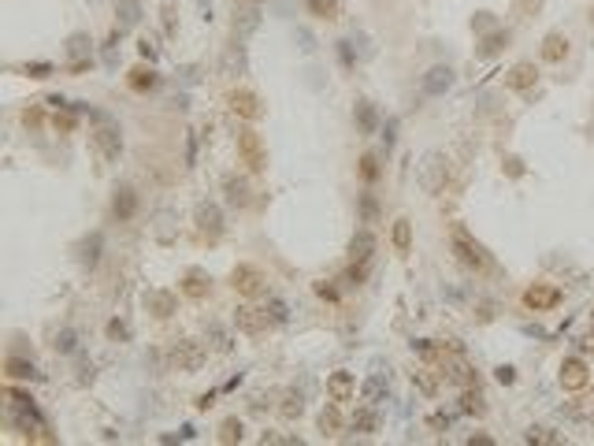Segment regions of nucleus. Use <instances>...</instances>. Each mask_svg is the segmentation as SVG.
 Here are the masks:
<instances>
[{
  "label": "nucleus",
  "mask_w": 594,
  "mask_h": 446,
  "mask_svg": "<svg viewBox=\"0 0 594 446\" xmlns=\"http://www.w3.org/2000/svg\"><path fill=\"white\" fill-rule=\"evenodd\" d=\"M394 138H398V120L390 115V120H387V126H382V142H387V149L394 145Z\"/></svg>",
  "instance_id": "obj_45"
},
{
  "label": "nucleus",
  "mask_w": 594,
  "mask_h": 446,
  "mask_svg": "<svg viewBox=\"0 0 594 446\" xmlns=\"http://www.w3.org/2000/svg\"><path fill=\"white\" fill-rule=\"evenodd\" d=\"M238 157H242V164L253 171V175H260L264 168H268V149H264V138L253 126H242L238 131Z\"/></svg>",
  "instance_id": "obj_4"
},
{
  "label": "nucleus",
  "mask_w": 594,
  "mask_h": 446,
  "mask_svg": "<svg viewBox=\"0 0 594 446\" xmlns=\"http://www.w3.org/2000/svg\"><path fill=\"white\" fill-rule=\"evenodd\" d=\"M450 245H453L457 260H461L464 268L479 271V276H483V271H490V268H494V260H490V253L483 249V245L475 242L472 234L464 231V227H453V234H450Z\"/></svg>",
  "instance_id": "obj_2"
},
{
  "label": "nucleus",
  "mask_w": 594,
  "mask_h": 446,
  "mask_svg": "<svg viewBox=\"0 0 594 446\" xmlns=\"http://www.w3.org/2000/svg\"><path fill=\"white\" fill-rule=\"evenodd\" d=\"M197 227H201V234H208V238H219V234H223V212H219V205H201L197 208Z\"/></svg>",
  "instance_id": "obj_15"
},
{
  "label": "nucleus",
  "mask_w": 594,
  "mask_h": 446,
  "mask_svg": "<svg viewBox=\"0 0 594 446\" xmlns=\"http://www.w3.org/2000/svg\"><path fill=\"white\" fill-rule=\"evenodd\" d=\"M356 120H361V126H364V131H376V112H372V104L368 101H361V104H356Z\"/></svg>",
  "instance_id": "obj_40"
},
{
  "label": "nucleus",
  "mask_w": 594,
  "mask_h": 446,
  "mask_svg": "<svg viewBox=\"0 0 594 446\" xmlns=\"http://www.w3.org/2000/svg\"><path fill=\"white\" fill-rule=\"evenodd\" d=\"M438 368H442V372H438L442 379H450V383H461V387H472V368L464 365L461 357L446 353V357H442V365H438Z\"/></svg>",
  "instance_id": "obj_14"
},
{
  "label": "nucleus",
  "mask_w": 594,
  "mask_h": 446,
  "mask_svg": "<svg viewBox=\"0 0 594 446\" xmlns=\"http://www.w3.org/2000/svg\"><path fill=\"white\" fill-rule=\"evenodd\" d=\"M450 86H453V67H446V63H438V67H431L424 75V93L427 97H442Z\"/></svg>",
  "instance_id": "obj_13"
},
{
  "label": "nucleus",
  "mask_w": 594,
  "mask_h": 446,
  "mask_svg": "<svg viewBox=\"0 0 594 446\" xmlns=\"http://www.w3.org/2000/svg\"><path fill=\"white\" fill-rule=\"evenodd\" d=\"M305 413V402H301V394H286V402H282V416L286 421H294V416Z\"/></svg>",
  "instance_id": "obj_39"
},
{
  "label": "nucleus",
  "mask_w": 594,
  "mask_h": 446,
  "mask_svg": "<svg viewBox=\"0 0 594 446\" xmlns=\"http://www.w3.org/2000/svg\"><path fill=\"white\" fill-rule=\"evenodd\" d=\"M446 179H450V164H446L442 153H427L424 164H420V186L427 190V194H438V190L446 186Z\"/></svg>",
  "instance_id": "obj_6"
},
{
  "label": "nucleus",
  "mask_w": 594,
  "mask_h": 446,
  "mask_svg": "<svg viewBox=\"0 0 594 446\" xmlns=\"http://www.w3.org/2000/svg\"><path fill=\"white\" fill-rule=\"evenodd\" d=\"M56 126H63V131H71V126H75V120H71V115H63V120H60V115H56Z\"/></svg>",
  "instance_id": "obj_53"
},
{
  "label": "nucleus",
  "mask_w": 594,
  "mask_h": 446,
  "mask_svg": "<svg viewBox=\"0 0 594 446\" xmlns=\"http://www.w3.org/2000/svg\"><path fill=\"white\" fill-rule=\"evenodd\" d=\"M108 335H112V339H126V324L112 320V324H108Z\"/></svg>",
  "instance_id": "obj_48"
},
{
  "label": "nucleus",
  "mask_w": 594,
  "mask_h": 446,
  "mask_svg": "<svg viewBox=\"0 0 594 446\" xmlns=\"http://www.w3.org/2000/svg\"><path fill=\"white\" fill-rule=\"evenodd\" d=\"M145 305H149L152 313H157L160 320H163V316L175 313V294H168V290H152V294L145 298Z\"/></svg>",
  "instance_id": "obj_26"
},
{
  "label": "nucleus",
  "mask_w": 594,
  "mask_h": 446,
  "mask_svg": "<svg viewBox=\"0 0 594 446\" xmlns=\"http://www.w3.org/2000/svg\"><path fill=\"white\" fill-rule=\"evenodd\" d=\"M587 379H591V372H587V361L583 357H564L561 361V387L564 390H583Z\"/></svg>",
  "instance_id": "obj_11"
},
{
  "label": "nucleus",
  "mask_w": 594,
  "mask_h": 446,
  "mask_svg": "<svg viewBox=\"0 0 594 446\" xmlns=\"http://www.w3.org/2000/svg\"><path fill=\"white\" fill-rule=\"evenodd\" d=\"M157 71H145V67H138V71H130V86L138 89V93H145V89H157Z\"/></svg>",
  "instance_id": "obj_32"
},
{
  "label": "nucleus",
  "mask_w": 594,
  "mask_h": 446,
  "mask_svg": "<svg viewBox=\"0 0 594 446\" xmlns=\"http://www.w3.org/2000/svg\"><path fill=\"white\" fill-rule=\"evenodd\" d=\"M26 71H30L34 78H45V75H49L52 67H49V63H34V67H26Z\"/></svg>",
  "instance_id": "obj_50"
},
{
  "label": "nucleus",
  "mask_w": 594,
  "mask_h": 446,
  "mask_svg": "<svg viewBox=\"0 0 594 446\" xmlns=\"http://www.w3.org/2000/svg\"><path fill=\"white\" fill-rule=\"evenodd\" d=\"M223 201L231 208H245V205H249V183L238 179V175H227L223 179Z\"/></svg>",
  "instance_id": "obj_19"
},
{
  "label": "nucleus",
  "mask_w": 594,
  "mask_h": 446,
  "mask_svg": "<svg viewBox=\"0 0 594 446\" xmlns=\"http://www.w3.org/2000/svg\"><path fill=\"white\" fill-rule=\"evenodd\" d=\"M524 305L535 309V313H542V309H557V305H561V290L546 287V283H535V287L524 290Z\"/></svg>",
  "instance_id": "obj_12"
},
{
  "label": "nucleus",
  "mask_w": 594,
  "mask_h": 446,
  "mask_svg": "<svg viewBox=\"0 0 594 446\" xmlns=\"http://www.w3.org/2000/svg\"><path fill=\"white\" fill-rule=\"evenodd\" d=\"M461 413H468V416H479V413H483V394H479V390L464 387V394H461Z\"/></svg>",
  "instance_id": "obj_34"
},
{
  "label": "nucleus",
  "mask_w": 594,
  "mask_h": 446,
  "mask_svg": "<svg viewBox=\"0 0 594 446\" xmlns=\"http://www.w3.org/2000/svg\"><path fill=\"white\" fill-rule=\"evenodd\" d=\"M231 287L238 290L242 298H264L268 294V279H264L260 268H253V264H238V268L231 271Z\"/></svg>",
  "instance_id": "obj_5"
},
{
  "label": "nucleus",
  "mask_w": 594,
  "mask_h": 446,
  "mask_svg": "<svg viewBox=\"0 0 594 446\" xmlns=\"http://www.w3.org/2000/svg\"><path fill=\"white\" fill-rule=\"evenodd\" d=\"M364 276H368V264H364V260H353V268L345 271V287H361Z\"/></svg>",
  "instance_id": "obj_41"
},
{
  "label": "nucleus",
  "mask_w": 594,
  "mask_h": 446,
  "mask_svg": "<svg viewBox=\"0 0 594 446\" xmlns=\"http://www.w3.org/2000/svg\"><path fill=\"white\" fill-rule=\"evenodd\" d=\"M75 112H89V120L97 123V131H93V142H97V149H100V157H104L108 164L123 157V131H119V123L112 120L108 112H97V108H86V104H71Z\"/></svg>",
  "instance_id": "obj_1"
},
{
  "label": "nucleus",
  "mask_w": 594,
  "mask_h": 446,
  "mask_svg": "<svg viewBox=\"0 0 594 446\" xmlns=\"http://www.w3.org/2000/svg\"><path fill=\"white\" fill-rule=\"evenodd\" d=\"M372 253H376V234H372L368 227H361V231L353 234V242H350V257L368 264V260H372Z\"/></svg>",
  "instance_id": "obj_20"
},
{
  "label": "nucleus",
  "mask_w": 594,
  "mask_h": 446,
  "mask_svg": "<svg viewBox=\"0 0 594 446\" xmlns=\"http://www.w3.org/2000/svg\"><path fill=\"white\" fill-rule=\"evenodd\" d=\"M264 313H268L271 327H282V324H290V305L282 302V298H268V305H264Z\"/></svg>",
  "instance_id": "obj_30"
},
{
  "label": "nucleus",
  "mask_w": 594,
  "mask_h": 446,
  "mask_svg": "<svg viewBox=\"0 0 594 446\" xmlns=\"http://www.w3.org/2000/svg\"><path fill=\"white\" fill-rule=\"evenodd\" d=\"M535 75H538V71L532 67V63H516V67L509 71L505 86H509V89H516V93H524V89H532V86H535Z\"/></svg>",
  "instance_id": "obj_21"
},
{
  "label": "nucleus",
  "mask_w": 594,
  "mask_h": 446,
  "mask_svg": "<svg viewBox=\"0 0 594 446\" xmlns=\"http://www.w3.org/2000/svg\"><path fill=\"white\" fill-rule=\"evenodd\" d=\"M372 216H376V201H372V197H364V220H372Z\"/></svg>",
  "instance_id": "obj_51"
},
{
  "label": "nucleus",
  "mask_w": 594,
  "mask_h": 446,
  "mask_svg": "<svg viewBox=\"0 0 594 446\" xmlns=\"http://www.w3.org/2000/svg\"><path fill=\"white\" fill-rule=\"evenodd\" d=\"M413 383H416L420 390H424V394H427V398H431V394H435V390H438V383H435V379H431V376H427V368H420V372H413Z\"/></svg>",
  "instance_id": "obj_42"
},
{
  "label": "nucleus",
  "mask_w": 594,
  "mask_h": 446,
  "mask_svg": "<svg viewBox=\"0 0 594 446\" xmlns=\"http://www.w3.org/2000/svg\"><path fill=\"white\" fill-rule=\"evenodd\" d=\"M316 294L323 298V302H338V290L327 283V279H323V283H316Z\"/></svg>",
  "instance_id": "obj_47"
},
{
  "label": "nucleus",
  "mask_w": 594,
  "mask_h": 446,
  "mask_svg": "<svg viewBox=\"0 0 594 446\" xmlns=\"http://www.w3.org/2000/svg\"><path fill=\"white\" fill-rule=\"evenodd\" d=\"M338 427H342V413H338V402H331L319 413V432L323 435H338Z\"/></svg>",
  "instance_id": "obj_31"
},
{
  "label": "nucleus",
  "mask_w": 594,
  "mask_h": 446,
  "mask_svg": "<svg viewBox=\"0 0 594 446\" xmlns=\"http://www.w3.org/2000/svg\"><path fill=\"white\" fill-rule=\"evenodd\" d=\"M100 249H104V234H100V231L86 234V238L78 242V260H82V268H97V264H100Z\"/></svg>",
  "instance_id": "obj_17"
},
{
  "label": "nucleus",
  "mask_w": 594,
  "mask_h": 446,
  "mask_svg": "<svg viewBox=\"0 0 594 446\" xmlns=\"http://www.w3.org/2000/svg\"><path fill=\"white\" fill-rule=\"evenodd\" d=\"M390 242H394L398 253H409L413 249V223L401 216V220H394V231H390Z\"/></svg>",
  "instance_id": "obj_25"
},
{
  "label": "nucleus",
  "mask_w": 594,
  "mask_h": 446,
  "mask_svg": "<svg viewBox=\"0 0 594 446\" xmlns=\"http://www.w3.org/2000/svg\"><path fill=\"white\" fill-rule=\"evenodd\" d=\"M138 52H141L145 60H157V45H152V41H141V45H138Z\"/></svg>",
  "instance_id": "obj_49"
},
{
  "label": "nucleus",
  "mask_w": 594,
  "mask_h": 446,
  "mask_svg": "<svg viewBox=\"0 0 594 446\" xmlns=\"http://www.w3.org/2000/svg\"><path fill=\"white\" fill-rule=\"evenodd\" d=\"M580 350H583V353H587V350H594V331H591V335H583V339H580Z\"/></svg>",
  "instance_id": "obj_52"
},
{
  "label": "nucleus",
  "mask_w": 594,
  "mask_h": 446,
  "mask_svg": "<svg viewBox=\"0 0 594 446\" xmlns=\"http://www.w3.org/2000/svg\"><path fill=\"white\" fill-rule=\"evenodd\" d=\"M231 112L245 123H257L264 115V104H260V97L253 93V89H234L231 93Z\"/></svg>",
  "instance_id": "obj_9"
},
{
  "label": "nucleus",
  "mask_w": 594,
  "mask_h": 446,
  "mask_svg": "<svg viewBox=\"0 0 594 446\" xmlns=\"http://www.w3.org/2000/svg\"><path fill=\"white\" fill-rule=\"evenodd\" d=\"M305 8L316 15V19H334V15H338V4H334V0H308Z\"/></svg>",
  "instance_id": "obj_36"
},
{
  "label": "nucleus",
  "mask_w": 594,
  "mask_h": 446,
  "mask_svg": "<svg viewBox=\"0 0 594 446\" xmlns=\"http://www.w3.org/2000/svg\"><path fill=\"white\" fill-rule=\"evenodd\" d=\"M591 23H594V12H591Z\"/></svg>",
  "instance_id": "obj_55"
},
{
  "label": "nucleus",
  "mask_w": 594,
  "mask_h": 446,
  "mask_svg": "<svg viewBox=\"0 0 594 446\" xmlns=\"http://www.w3.org/2000/svg\"><path fill=\"white\" fill-rule=\"evenodd\" d=\"M238 4H257V0H238Z\"/></svg>",
  "instance_id": "obj_54"
},
{
  "label": "nucleus",
  "mask_w": 594,
  "mask_h": 446,
  "mask_svg": "<svg viewBox=\"0 0 594 446\" xmlns=\"http://www.w3.org/2000/svg\"><path fill=\"white\" fill-rule=\"evenodd\" d=\"M327 398L338 405H345V402H353L356 398V376L353 372H345V368H338L327 376Z\"/></svg>",
  "instance_id": "obj_8"
},
{
  "label": "nucleus",
  "mask_w": 594,
  "mask_h": 446,
  "mask_svg": "<svg viewBox=\"0 0 594 446\" xmlns=\"http://www.w3.org/2000/svg\"><path fill=\"white\" fill-rule=\"evenodd\" d=\"M413 350L420 353V357H427V361H435L438 353H442V350H438V346H435L431 339H420V342H413Z\"/></svg>",
  "instance_id": "obj_43"
},
{
  "label": "nucleus",
  "mask_w": 594,
  "mask_h": 446,
  "mask_svg": "<svg viewBox=\"0 0 594 446\" xmlns=\"http://www.w3.org/2000/svg\"><path fill=\"white\" fill-rule=\"evenodd\" d=\"M205 361H208V350H205V342H197V339H179L168 350V365L175 372H201Z\"/></svg>",
  "instance_id": "obj_3"
},
{
  "label": "nucleus",
  "mask_w": 594,
  "mask_h": 446,
  "mask_svg": "<svg viewBox=\"0 0 594 446\" xmlns=\"http://www.w3.org/2000/svg\"><path fill=\"white\" fill-rule=\"evenodd\" d=\"M205 339H208V346H212L216 353H227L234 346V339L227 335V327H219V324H208V331H205Z\"/></svg>",
  "instance_id": "obj_29"
},
{
  "label": "nucleus",
  "mask_w": 594,
  "mask_h": 446,
  "mask_svg": "<svg viewBox=\"0 0 594 446\" xmlns=\"http://www.w3.org/2000/svg\"><path fill=\"white\" fill-rule=\"evenodd\" d=\"M494 376H498V383H501V387H509V383L516 379V368H513V365H501V368L494 372Z\"/></svg>",
  "instance_id": "obj_46"
},
{
  "label": "nucleus",
  "mask_w": 594,
  "mask_h": 446,
  "mask_svg": "<svg viewBox=\"0 0 594 446\" xmlns=\"http://www.w3.org/2000/svg\"><path fill=\"white\" fill-rule=\"evenodd\" d=\"M52 346H56V353H78V331L75 327H63Z\"/></svg>",
  "instance_id": "obj_33"
},
{
  "label": "nucleus",
  "mask_w": 594,
  "mask_h": 446,
  "mask_svg": "<svg viewBox=\"0 0 594 446\" xmlns=\"http://www.w3.org/2000/svg\"><path fill=\"white\" fill-rule=\"evenodd\" d=\"M527 443H553L550 427H527Z\"/></svg>",
  "instance_id": "obj_44"
},
{
  "label": "nucleus",
  "mask_w": 594,
  "mask_h": 446,
  "mask_svg": "<svg viewBox=\"0 0 594 446\" xmlns=\"http://www.w3.org/2000/svg\"><path fill=\"white\" fill-rule=\"evenodd\" d=\"M89 45H93V41H89V34H71V38H67V56L82 60L89 52Z\"/></svg>",
  "instance_id": "obj_35"
},
{
  "label": "nucleus",
  "mask_w": 594,
  "mask_h": 446,
  "mask_svg": "<svg viewBox=\"0 0 594 446\" xmlns=\"http://www.w3.org/2000/svg\"><path fill=\"white\" fill-rule=\"evenodd\" d=\"M361 179H364V183H376V179H379V160L372 157V153H364V157H361Z\"/></svg>",
  "instance_id": "obj_38"
},
{
  "label": "nucleus",
  "mask_w": 594,
  "mask_h": 446,
  "mask_svg": "<svg viewBox=\"0 0 594 446\" xmlns=\"http://www.w3.org/2000/svg\"><path fill=\"white\" fill-rule=\"evenodd\" d=\"M112 212H115V220H134V212H138V194H134L130 186H119L115 190V197H112Z\"/></svg>",
  "instance_id": "obj_18"
},
{
  "label": "nucleus",
  "mask_w": 594,
  "mask_h": 446,
  "mask_svg": "<svg viewBox=\"0 0 594 446\" xmlns=\"http://www.w3.org/2000/svg\"><path fill=\"white\" fill-rule=\"evenodd\" d=\"M242 432H245L242 421L231 416V421H223V427H219V443H242Z\"/></svg>",
  "instance_id": "obj_37"
},
{
  "label": "nucleus",
  "mask_w": 594,
  "mask_h": 446,
  "mask_svg": "<svg viewBox=\"0 0 594 446\" xmlns=\"http://www.w3.org/2000/svg\"><path fill=\"white\" fill-rule=\"evenodd\" d=\"M257 26H260V12H257V8H242V12H238L234 15V34H238V38H249V34L253 30H257Z\"/></svg>",
  "instance_id": "obj_24"
},
{
  "label": "nucleus",
  "mask_w": 594,
  "mask_h": 446,
  "mask_svg": "<svg viewBox=\"0 0 594 446\" xmlns=\"http://www.w3.org/2000/svg\"><path fill=\"white\" fill-rule=\"evenodd\" d=\"M208 290H212V283H208L205 276H197V271H194V276H186V279H182V294H186V298H194V302H201V298H208Z\"/></svg>",
  "instance_id": "obj_27"
},
{
  "label": "nucleus",
  "mask_w": 594,
  "mask_h": 446,
  "mask_svg": "<svg viewBox=\"0 0 594 446\" xmlns=\"http://www.w3.org/2000/svg\"><path fill=\"white\" fill-rule=\"evenodd\" d=\"M387 394H390V372H382V368L368 372V379L361 383V402L364 405H379Z\"/></svg>",
  "instance_id": "obj_10"
},
{
  "label": "nucleus",
  "mask_w": 594,
  "mask_h": 446,
  "mask_svg": "<svg viewBox=\"0 0 594 446\" xmlns=\"http://www.w3.org/2000/svg\"><path fill=\"white\" fill-rule=\"evenodd\" d=\"M350 427L356 435H372L379 427V416H376V405H364V409H356L353 413V421H350Z\"/></svg>",
  "instance_id": "obj_23"
},
{
  "label": "nucleus",
  "mask_w": 594,
  "mask_h": 446,
  "mask_svg": "<svg viewBox=\"0 0 594 446\" xmlns=\"http://www.w3.org/2000/svg\"><path fill=\"white\" fill-rule=\"evenodd\" d=\"M591 320H594V313H591Z\"/></svg>",
  "instance_id": "obj_56"
},
{
  "label": "nucleus",
  "mask_w": 594,
  "mask_h": 446,
  "mask_svg": "<svg viewBox=\"0 0 594 446\" xmlns=\"http://www.w3.org/2000/svg\"><path fill=\"white\" fill-rule=\"evenodd\" d=\"M234 327H238L242 335H249V339H260V335L271 327V320H268V313H264V309L238 305V309H234Z\"/></svg>",
  "instance_id": "obj_7"
},
{
  "label": "nucleus",
  "mask_w": 594,
  "mask_h": 446,
  "mask_svg": "<svg viewBox=\"0 0 594 446\" xmlns=\"http://www.w3.org/2000/svg\"><path fill=\"white\" fill-rule=\"evenodd\" d=\"M8 376L12 379H38V365L34 361H23V357H8Z\"/></svg>",
  "instance_id": "obj_28"
},
{
  "label": "nucleus",
  "mask_w": 594,
  "mask_h": 446,
  "mask_svg": "<svg viewBox=\"0 0 594 446\" xmlns=\"http://www.w3.org/2000/svg\"><path fill=\"white\" fill-rule=\"evenodd\" d=\"M564 56H569V38H564V34H546V41H542V60H546V63H561Z\"/></svg>",
  "instance_id": "obj_22"
},
{
  "label": "nucleus",
  "mask_w": 594,
  "mask_h": 446,
  "mask_svg": "<svg viewBox=\"0 0 594 446\" xmlns=\"http://www.w3.org/2000/svg\"><path fill=\"white\" fill-rule=\"evenodd\" d=\"M141 23V0H115V30H134Z\"/></svg>",
  "instance_id": "obj_16"
}]
</instances>
